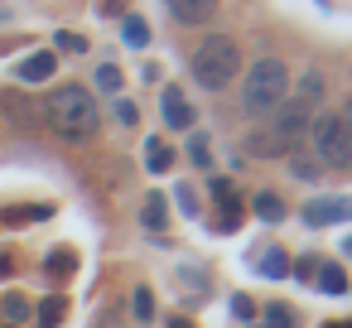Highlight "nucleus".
Instances as JSON below:
<instances>
[{"label": "nucleus", "mask_w": 352, "mask_h": 328, "mask_svg": "<svg viewBox=\"0 0 352 328\" xmlns=\"http://www.w3.org/2000/svg\"><path fill=\"white\" fill-rule=\"evenodd\" d=\"M44 121H49V131H54L58 140L82 145V140L97 135V102H92L87 87L68 83V87H58V92L44 102Z\"/></svg>", "instance_id": "1"}, {"label": "nucleus", "mask_w": 352, "mask_h": 328, "mask_svg": "<svg viewBox=\"0 0 352 328\" xmlns=\"http://www.w3.org/2000/svg\"><path fill=\"white\" fill-rule=\"evenodd\" d=\"M289 97V68L280 58H256L241 78V111L246 116H270Z\"/></svg>", "instance_id": "2"}, {"label": "nucleus", "mask_w": 352, "mask_h": 328, "mask_svg": "<svg viewBox=\"0 0 352 328\" xmlns=\"http://www.w3.org/2000/svg\"><path fill=\"white\" fill-rule=\"evenodd\" d=\"M193 83L203 87V92H222L236 73H241V49H236V39H227V34H208L198 49H193Z\"/></svg>", "instance_id": "3"}, {"label": "nucleus", "mask_w": 352, "mask_h": 328, "mask_svg": "<svg viewBox=\"0 0 352 328\" xmlns=\"http://www.w3.org/2000/svg\"><path fill=\"white\" fill-rule=\"evenodd\" d=\"M309 155L323 164V169H347L352 164V135L342 126V116H309Z\"/></svg>", "instance_id": "4"}, {"label": "nucleus", "mask_w": 352, "mask_h": 328, "mask_svg": "<svg viewBox=\"0 0 352 328\" xmlns=\"http://www.w3.org/2000/svg\"><path fill=\"white\" fill-rule=\"evenodd\" d=\"M309 116H314V111H309V107H304L299 97H285V102L275 107V121H270V140H275V145H280V150L289 155V150L299 145V135H309Z\"/></svg>", "instance_id": "5"}, {"label": "nucleus", "mask_w": 352, "mask_h": 328, "mask_svg": "<svg viewBox=\"0 0 352 328\" xmlns=\"http://www.w3.org/2000/svg\"><path fill=\"white\" fill-rule=\"evenodd\" d=\"M347 217H352V198H342V193H318V198L304 203V222L309 227H338Z\"/></svg>", "instance_id": "6"}, {"label": "nucleus", "mask_w": 352, "mask_h": 328, "mask_svg": "<svg viewBox=\"0 0 352 328\" xmlns=\"http://www.w3.org/2000/svg\"><path fill=\"white\" fill-rule=\"evenodd\" d=\"M160 116H164V126H174V131H188V126H193V107L184 102L179 87H164V97H160Z\"/></svg>", "instance_id": "7"}, {"label": "nucleus", "mask_w": 352, "mask_h": 328, "mask_svg": "<svg viewBox=\"0 0 352 328\" xmlns=\"http://www.w3.org/2000/svg\"><path fill=\"white\" fill-rule=\"evenodd\" d=\"M164 6H169V15L179 25H208L212 10H217V0H164Z\"/></svg>", "instance_id": "8"}, {"label": "nucleus", "mask_w": 352, "mask_h": 328, "mask_svg": "<svg viewBox=\"0 0 352 328\" xmlns=\"http://www.w3.org/2000/svg\"><path fill=\"white\" fill-rule=\"evenodd\" d=\"M54 68H58V58L49 49H39V54H30L20 63V83H44V78H54Z\"/></svg>", "instance_id": "9"}, {"label": "nucleus", "mask_w": 352, "mask_h": 328, "mask_svg": "<svg viewBox=\"0 0 352 328\" xmlns=\"http://www.w3.org/2000/svg\"><path fill=\"white\" fill-rule=\"evenodd\" d=\"M251 212H256L261 222H280V217H285V203H280V193H256V198H251Z\"/></svg>", "instance_id": "10"}, {"label": "nucleus", "mask_w": 352, "mask_h": 328, "mask_svg": "<svg viewBox=\"0 0 352 328\" xmlns=\"http://www.w3.org/2000/svg\"><path fill=\"white\" fill-rule=\"evenodd\" d=\"M246 155H256V160H275V155H285V150L270 140V131H251V135H246Z\"/></svg>", "instance_id": "11"}, {"label": "nucleus", "mask_w": 352, "mask_h": 328, "mask_svg": "<svg viewBox=\"0 0 352 328\" xmlns=\"http://www.w3.org/2000/svg\"><path fill=\"white\" fill-rule=\"evenodd\" d=\"M256 270H261L265 280H285V275H289V261H285V251H261Z\"/></svg>", "instance_id": "12"}, {"label": "nucleus", "mask_w": 352, "mask_h": 328, "mask_svg": "<svg viewBox=\"0 0 352 328\" xmlns=\"http://www.w3.org/2000/svg\"><path fill=\"white\" fill-rule=\"evenodd\" d=\"M121 39H126L131 49H145V44H150V25H145L140 15H131V20L121 25Z\"/></svg>", "instance_id": "13"}, {"label": "nucleus", "mask_w": 352, "mask_h": 328, "mask_svg": "<svg viewBox=\"0 0 352 328\" xmlns=\"http://www.w3.org/2000/svg\"><path fill=\"white\" fill-rule=\"evenodd\" d=\"M294 97H299L304 107H314V102L323 97V78H318V68H309V73L299 78V92H294Z\"/></svg>", "instance_id": "14"}, {"label": "nucleus", "mask_w": 352, "mask_h": 328, "mask_svg": "<svg viewBox=\"0 0 352 328\" xmlns=\"http://www.w3.org/2000/svg\"><path fill=\"white\" fill-rule=\"evenodd\" d=\"M145 164H150L155 174H164V169L174 164V150H169L164 140H150V145H145Z\"/></svg>", "instance_id": "15"}, {"label": "nucleus", "mask_w": 352, "mask_h": 328, "mask_svg": "<svg viewBox=\"0 0 352 328\" xmlns=\"http://www.w3.org/2000/svg\"><path fill=\"white\" fill-rule=\"evenodd\" d=\"M289 174H294V179H304V184H314V179L323 174V164H318L314 155H289Z\"/></svg>", "instance_id": "16"}, {"label": "nucleus", "mask_w": 352, "mask_h": 328, "mask_svg": "<svg viewBox=\"0 0 352 328\" xmlns=\"http://www.w3.org/2000/svg\"><path fill=\"white\" fill-rule=\"evenodd\" d=\"M318 289H323V294H342V289H347V275H342L338 265H318Z\"/></svg>", "instance_id": "17"}, {"label": "nucleus", "mask_w": 352, "mask_h": 328, "mask_svg": "<svg viewBox=\"0 0 352 328\" xmlns=\"http://www.w3.org/2000/svg\"><path fill=\"white\" fill-rule=\"evenodd\" d=\"M145 227H150V232H164V198H160V193L145 198Z\"/></svg>", "instance_id": "18"}, {"label": "nucleus", "mask_w": 352, "mask_h": 328, "mask_svg": "<svg viewBox=\"0 0 352 328\" xmlns=\"http://www.w3.org/2000/svg\"><path fill=\"white\" fill-rule=\"evenodd\" d=\"M0 314H6L10 323H20V318H30V304L20 294H6V299H0Z\"/></svg>", "instance_id": "19"}, {"label": "nucleus", "mask_w": 352, "mask_h": 328, "mask_svg": "<svg viewBox=\"0 0 352 328\" xmlns=\"http://www.w3.org/2000/svg\"><path fill=\"white\" fill-rule=\"evenodd\" d=\"M265 323H270V328H294L299 318H294V309H285V304H270V309H265Z\"/></svg>", "instance_id": "20"}, {"label": "nucleus", "mask_w": 352, "mask_h": 328, "mask_svg": "<svg viewBox=\"0 0 352 328\" xmlns=\"http://www.w3.org/2000/svg\"><path fill=\"white\" fill-rule=\"evenodd\" d=\"M97 87H102V92H121V68L102 63V68H97Z\"/></svg>", "instance_id": "21"}, {"label": "nucleus", "mask_w": 352, "mask_h": 328, "mask_svg": "<svg viewBox=\"0 0 352 328\" xmlns=\"http://www.w3.org/2000/svg\"><path fill=\"white\" fill-rule=\"evenodd\" d=\"M131 309H135L140 323H150V318H155V294H150V289H135V304H131Z\"/></svg>", "instance_id": "22"}, {"label": "nucleus", "mask_w": 352, "mask_h": 328, "mask_svg": "<svg viewBox=\"0 0 352 328\" xmlns=\"http://www.w3.org/2000/svg\"><path fill=\"white\" fill-rule=\"evenodd\" d=\"M39 323L49 328V323H63V299H44V309H39Z\"/></svg>", "instance_id": "23"}, {"label": "nucleus", "mask_w": 352, "mask_h": 328, "mask_svg": "<svg viewBox=\"0 0 352 328\" xmlns=\"http://www.w3.org/2000/svg\"><path fill=\"white\" fill-rule=\"evenodd\" d=\"M116 121H121V126H135V121H140L135 102H126V97H121V102H116Z\"/></svg>", "instance_id": "24"}, {"label": "nucleus", "mask_w": 352, "mask_h": 328, "mask_svg": "<svg viewBox=\"0 0 352 328\" xmlns=\"http://www.w3.org/2000/svg\"><path fill=\"white\" fill-rule=\"evenodd\" d=\"M44 270H54V275H68V270H73V256H68V251H54V261H44Z\"/></svg>", "instance_id": "25"}, {"label": "nucleus", "mask_w": 352, "mask_h": 328, "mask_svg": "<svg viewBox=\"0 0 352 328\" xmlns=\"http://www.w3.org/2000/svg\"><path fill=\"white\" fill-rule=\"evenodd\" d=\"M188 155H193V164H208V160H212V150H208V140H203V135L188 145Z\"/></svg>", "instance_id": "26"}, {"label": "nucleus", "mask_w": 352, "mask_h": 328, "mask_svg": "<svg viewBox=\"0 0 352 328\" xmlns=\"http://www.w3.org/2000/svg\"><path fill=\"white\" fill-rule=\"evenodd\" d=\"M179 208H184L188 217H198V193H193V188H179Z\"/></svg>", "instance_id": "27"}, {"label": "nucleus", "mask_w": 352, "mask_h": 328, "mask_svg": "<svg viewBox=\"0 0 352 328\" xmlns=\"http://www.w3.org/2000/svg\"><path fill=\"white\" fill-rule=\"evenodd\" d=\"M58 49H68V54H82V49H87V44H82V39H78V34H58Z\"/></svg>", "instance_id": "28"}, {"label": "nucleus", "mask_w": 352, "mask_h": 328, "mask_svg": "<svg viewBox=\"0 0 352 328\" xmlns=\"http://www.w3.org/2000/svg\"><path fill=\"white\" fill-rule=\"evenodd\" d=\"M232 309H236V318H251V314H256V304H251V299H241V294L232 299Z\"/></svg>", "instance_id": "29"}, {"label": "nucleus", "mask_w": 352, "mask_h": 328, "mask_svg": "<svg viewBox=\"0 0 352 328\" xmlns=\"http://www.w3.org/2000/svg\"><path fill=\"white\" fill-rule=\"evenodd\" d=\"M342 126H347V135H352V97H347V107H342Z\"/></svg>", "instance_id": "30"}, {"label": "nucleus", "mask_w": 352, "mask_h": 328, "mask_svg": "<svg viewBox=\"0 0 352 328\" xmlns=\"http://www.w3.org/2000/svg\"><path fill=\"white\" fill-rule=\"evenodd\" d=\"M169 328H188V323H184V318H169Z\"/></svg>", "instance_id": "31"}, {"label": "nucleus", "mask_w": 352, "mask_h": 328, "mask_svg": "<svg viewBox=\"0 0 352 328\" xmlns=\"http://www.w3.org/2000/svg\"><path fill=\"white\" fill-rule=\"evenodd\" d=\"M328 328H352V323H328Z\"/></svg>", "instance_id": "32"}, {"label": "nucleus", "mask_w": 352, "mask_h": 328, "mask_svg": "<svg viewBox=\"0 0 352 328\" xmlns=\"http://www.w3.org/2000/svg\"><path fill=\"white\" fill-rule=\"evenodd\" d=\"M0 20H6V6H0Z\"/></svg>", "instance_id": "33"}]
</instances>
